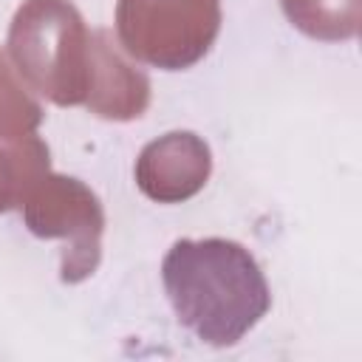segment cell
Instances as JSON below:
<instances>
[{
    "mask_svg": "<svg viewBox=\"0 0 362 362\" xmlns=\"http://www.w3.org/2000/svg\"><path fill=\"white\" fill-rule=\"evenodd\" d=\"M161 280L178 322L215 348L238 345L272 308L266 274L238 240H175L164 255Z\"/></svg>",
    "mask_w": 362,
    "mask_h": 362,
    "instance_id": "1",
    "label": "cell"
},
{
    "mask_svg": "<svg viewBox=\"0 0 362 362\" xmlns=\"http://www.w3.org/2000/svg\"><path fill=\"white\" fill-rule=\"evenodd\" d=\"M6 45L28 90L59 107L85 102L90 31L71 0H23Z\"/></svg>",
    "mask_w": 362,
    "mask_h": 362,
    "instance_id": "2",
    "label": "cell"
},
{
    "mask_svg": "<svg viewBox=\"0 0 362 362\" xmlns=\"http://www.w3.org/2000/svg\"><path fill=\"white\" fill-rule=\"evenodd\" d=\"M218 31V0H116L122 51L161 71H184L201 62Z\"/></svg>",
    "mask_w": 362,
    "mask_h": 362,
    "instance_id": "3",
    "label": "cell"
},
{
    "mask_svg": "<svg viewBox=\"0 0 362 362\" xmlns=\"http://www.w3.org/2000/svg\"><path fill=\"white\" fill-rule=\"evenodd\" d=\"M20 209L31 235L62 240V283H82L99 269L105 209L88 184L74 175L48 173L31 187Z\"/></svg>",
    "mask_w": 362,
    "mask_h": 362,
    "instance_id": "4",
    "label": "cell"
},
{
    "mask_svg": "<svg viewBox=\"0 0 362 362\" xmlns=\"http://www.w3.org/2000/svg\"><path fill=\"white\" fill-rule=\"evenodd\" d=\"M212 173L209 144L192 130H170L147 141L136 158V187L156 204H181L198 195Z\"/></svg>",
    "mask_w": 362,
    "mask_h": 362,
    "instance_id": "5",
    "label": "cell"
},
{
    "mask_svg": "<svg viewBox=\"0 0 362 362\" xmlns=\"http://www.w3.org/2000/svg\"><path fill=\"white\" fill-rule=\"evenodd\" d=\"M93 116L110 122H133L150 107V79L116 45L113 34L99 28L90 34L88 90L82 102Z\"/></svg>",
    "mask_w": 362,
    "mask_h": 362,
    "instance_id": "6",
    "label": "cell"
},
{
    "mask_svg": "<svg viewBox=\"0 0 362 362\" xmlns=\"http://www.w3.org/2000/svg\"><path fill=\"white\" fill-rule=\"evenodd\" d=\"M286 20L311 40L345 42L359 34L362 0H280Z\"/></svg>",
    "mask_w": 362,
    "mask_h": 362,
    "instance_id": "7",
    "label": "cell"
},
{
    "mask_svg": "<svg viewBox=\"0 0 362 362\" xmlns=\"http://www.w3.org/2000/svg\"><path fill=\"white\" fill-rule=\"evenodd\" d=\"M48 173V147L37 133L11 144H0V215L20 209L31 187Z\"/></svg>",
    "mask_w": 362,
    "mask_h": 362,
    "instance_id": "8",
    "label": "cell"
},
{
    "mask_svg": "<svg viewBox=\"0 0 362 362\" xmlns=\"http://www.w3.org/2000/svg\"><path fill=\"white\" fill-rule=\"evenodd\" d=\"M42 124V107L28 85L14 71L11 59L0 51V144L28 139Z\"/></svg>",
    "mask_w": 362,
    "mask_h": 362,
    "instance_id": "9",
    "label": "cell"
}]
</instances>
